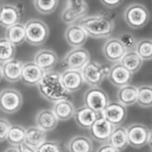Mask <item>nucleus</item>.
Instances as JSON below:
<instances>
[{
  "label": "nucleus",
  "mask_w": 152,
  "mask_h": 152,
  "mask_svg": "<svg viewBox=\"0 0 152 152\" xmlns=\"http://www.w3.org/2000/svg\"><path fill=\"white\" fill-rule=\"evenodd\" d=\"M23 63L15 58L2 64L3 78L9 83H17L21 81Z\"/></svg>",
  "instance_id": "nucleus-21"
},
{
  "label": "nucleus",
  "mask_w": 152,
  "mask_h": 152,
  "mask_svg": "<svg viewBox=\"0 0 152 152\" xmlns=\"http://www.w3.org/2000/svg\"><path fill=\"white\" fill-rule=\"evenodd\" d=\"M19 148H20V152H36V149L27 146L26 144H23Z\"/></svg>",
  "instance_id": "nucleus-40"
},
{
  "label": "nucleus",
  "mask_w": 152,
  "mask_h": 152,
  "mask_svg": "<svg viewBox=\"0 0 152 152\" xmlns=\"http://www.w3.org/2000/svg\"><path fill=\"white\" fill-rule=\"evenodd\" d=\"M90 61L91 54L87 49L83 48H74L64 56L62 65L64 66L65 69L82 71Z\"/></svg>",
  "instance_id": "nucleus-9"
},
{
  "label": "nucleus",
  "mask_w": 152,
  "mask_h": 152,
  "mask_svg": "<svg viewBox=\"0 0 152 152\" xmlns=\"http://www.w3.org/2000/svg\"><path fill=\"white\" fill-rule=\"evenodd\" d=\"M25 133L26 129L23 126L18 124L11 125L7 140L13 147H20L21 145L24 144Z\"/></svg>",
  "instance_id": "nucleus-30"
},
{
  "label": "nucleus",
  "mask_w": 152,
  "mask_h": 152,
  "mask_svg": "<svg viewBox=\"0 0 152 152\" xmlns=\"http://www.w3.org/2000/svg\"><path fill=\"white\" fill-rule=\"evenodd\" d=\"M148 144L149 148H150L151 150H152V130L150 131V134H149V138H148Z\"/></svg>",
  "instance_id": "nucleus-42"
},
{
  "label": "nucleus",
  "mask_w": 152,
  "mask_h": 152,
  "mask_svg": "<svg viewBox=\"0 0 152 152\" xmlns=\"http://www.w3.org/2000/svg\"><path fill=\"white\" fill-rule=\"evenodd\" d=\"M6 39L13 45L20 46L25 42V27L24 24L19 23L6 30Z\"/></svg>",
  "instance_id": "nucleus-28"
},
{
  "label": "nucleus",
  "mask_w": 152,
  "mask_h": 152,
  "mask_svg": "<svg viewBox=\"0 0 152 152\" xmlns=\"http://www.w3.org/2000/svg\"><path fill=\"white\" fill-rule=\"evenodd\" d=\"M66 42L72 48H82L88 39V35L79 24H71L64 31Z\"/></svg>",
  "instance_id": "nucleus-19"
},
{
  "label": "nucleus",
  "mask_w": 152,
  "mask_h": 152,
  "mask_svg": "<svg viewBox=\"0 0 152 152\" xmlns=\"http://www.w3.org/2000/svg\"><path fill=\"white\" fill-rule=\"evenodd\" d=\"M117 39L121 41V43L124 47L126 52L135 51V48H136V45H137L138 40L136 39V38L132 33H129V32L121 33L117 37Z\"/></svg>",
  "instance_id": "nucleus-35"
},
{
  "label": "nucleus",
  "mask_w": 152,
  "mask_h": 152,
  "mask_svg": "<svg viewBox=\"0 0 152 152\" xmlns=\"http://www.w3.org/2000/svg\"><path fill=\"white\" fill-rule=\"evenodd\" d=\"M37 88L41 98L52 103L67 99L70 94L62 84L60 73L53 70L44 72Z\"/></svg>",
  "instance_id": "nucleus-1"
},
{
  "label": "nucleus",
  "mask_w": 152,
  "mask_h": 152,
  "mask_svg": "<svg viewBox=\"0 0 152 152\" xmlns=\"http://www.w3.org/2000/svg\"><path fill=\"white\" fill-rule=\"evenodd\" d=\"M47 140V132L38 126H31L26 129L24 144L36 149Z\"/></svg>",
  "instance_id": "nucleus-26"
},
{
  "label": "nucleus",
  "mask_w": 152,
  "mask_h": 152,
  "mask_svg": "<svg viewBox=\"0 0 152 152\" xmlns=\"http://www.w3.org/2000/svg\"><path fill=\"white\" fill-rule=\"evenodd\" d=\"M44 72L34 62L23 63L21 81L27 86H37Z\"/></svg>",
  "instance_id": "nucleus-17"
},
{
  "label": "nucleus",
  "mask_w": 152,
  "mask_h": 152,
  "mask_svg": "<svg viewBox=\"0 0 152 152\" xmlns=\"http://www.w3.org/2000/svg\"><path fill=\"white\" fill-rule=\"evenodd\" d=\"M107 78L114 86L121 88L131 83L132 80V73L119 62L110 66Z\"/></svg>",
  "instance_id": "nucleus-14"
},
{
  "label": "nucleus",
  "mask_w": 152,
  "mask_h": 152,
  "mask_svg": "<svg viewBox=\"0 0 152 152\" xmlns=\"http://www.w3.org/2000/svg\"><path fill=\"white\" fill-rule=\"evenodd\" d=\"M96 152H120L118 149H116L115 147H113L110 143L105 142L102 143L97 149Z\"/></svg>",
  "instance_id": "nucleus-39"
},
{
  "label": "nucleus",
  "mask_w": 152,
  "mask_h": 152,
  "mask_svg": "<svg viewBox=\"0 0 152 152\" xmlns=\"http://www.w3.org/2000/svg\"><path fill=\"white\" fill-rule=\"evenodd\" d=\"M100 115H101L98 114L90 107L83 106L77 109H75L73 119L79 127L83 129H90Z\"/></svg>",
  "instance_id": "nucleus-20"
},
{
  "label": "nucleus",
  "mask_w": 152,
  "mask_h": 152,
  "mask_svg": "<svg viewBox=\"0 0 152 152\" xmlns=\"http://www.w3.org/2000/svg\"><path fill=\"white\" fill-rule=\"evenodd\" d=\"M136 53L143 61H148L152 59V39H142L137 42Z\"/></svg>",
  "instance_id": "nucleus-33"
},
{
  "label": "nucleus",
  "mask_w": 152,
  "mask_h": 152,
  "mask_svg": "<svg viewBox=\"0 0 152 152\" xmlns=\"http://www.w3.org/2000/svg\"><path fill=\"white\" fill-rule=\"evenodd\" d=\"M23 17V8L18 5L3 4L0 6V26L6 29L19 23Z\"/></svg>",
  "instance_id": "nucleus-11"
},
{
  "label": "nucleus",
  "mask_w": 152,
  "mask_h": 152,
  "mask_svg": "<svg viewBox=\"0 0 152 152\" xmlns=\"http://www.w3.org/2000/svg\"><path fill=\"white\" fill-rule=\"evenodd\" d=\"M16 47L6 38H0V64H5L15 58Z\"/></svg>",
  "instance_id": "nucleus-31"
},
{
  "label": "nucleus",
  "mask_w": 152,
  "mask_h": 152,
  "mask_svg": "<svg viewBox=\"0 0 152 152\" xmlns=\"http://www.w3.org/2000/svg\"><path fill=\"white\" fill-rule=\"evenodd\" d=\"M117 101L124 107H131L137 103L138 87L131 83L119 88L117 91Z\"/></svg>",
  "instance_id": "nucleus-25"
},
{
  "label": "nucleus",
  "mask_w": 152,
  "mask_h": 152,
  "mask_svg": "<svg viewBox=\"0 0 152 152\" xmlns=\"http://www.w3.org/2000/svg\"><path fill=\"white\" fill-rule=\"evenodd\" d=\"M83 102L84 106L101 115L110 101L107 93L103 89L99 87H91L84 93Z\"/></svg>",
  "instance_id": "nucleus-8"
},
{
  "label": "nucleus",
  "mask_w": 152,
  "mask_h": 152,
  "mask_svg": "<svg viewBox=\"0 0 152 152\" xmlns=\"http://www.w3.org/2000/svg\"><path fill=\"white\" fill-rule=\"evenodd\" d=\"M139 107L148 108L152 107V86L148 84L138 87L137 103Z\"/></svg>",
  "instance_id": "nucleus-32"
},
{
  "label": "nucleus",
  "mask_w": 152,
  "mask_h": 152,
  "mask_svg": "<svg viewBox=\"0 0 152 152\" xmlns=\"http://www.w3.org/2000/svg\"><path fill=\"white\" fill-rule=\"evenodd\" d=\"M150 18L148 8L139 3H133L126 7L124 12V19L132 29H141L147 25Z\"/></svg>",
  "instance_id": "nucleus-4"
},
{
  "label": "nucleus",
  "mask_w": 152,
  "mask_h": 152,
  "mask_svg": "<svg viewBox=\"0 0 152 152\" xmlns=\"http://www.w3.org/2000/svg\"><path fill=\"white\" fill-rule=\"evenodd\" d=\"M4 152H20V148L19 147H10L7 148Z\"/></svg>",
  "instance_id": "nucleus-41"
},
{
  "label": "nucleus",
  "mask_w": 152,
  "mask_h": 152,
  "mask_svg": "<svg viewBox=\"0 0 152 152\" xmlns=\"http://www.w3.org/2000/svg\"><path fill=\"white\" fill-rule=\"evenodd\" d=\"M59 58L57 54L51 49H40L34 56V63L44 72L53 70L58 64Z\"/></svg>",
  "instance_id": "nucleus-18"
},
{
  "label": "nucleus",
  "mask_w": 152,
  "mask_h": 152,
  "mask_svg": "<svg viewBox=\"0 0 152 152\" xmlns=\"http://www.w3.org/2000/svg\"><path fill=\"white\" fill-rule=\"evenodd\" d=\"M100 3L109 9H114L121 6L124 2V0H99Z\"/></svg>",
  "instance_id": "nucleus-38"
},
{
  "label": "nucleus",
  "mask_w": 152,
  "mask_h": 152,
  "mask_svg": "<svg viewBox=\"0 0 152 152\" xmlns=\"http://www.w3.org/2000/svg\"><path fill=\"white\" fill-rule=\"evenodd\" d=\"M59 0H33L35 9L42 15H50L56 11Z\"/></svg>",
  "instance_id": "nucleus-34"
},
{
  "label": "nucleus",
  "mask_w": 152,
  "mask_h": 152,
  "mask_svg": "<svg viewBox=\"0 0 152 152\" xmlns=\"http://www.w3.org/2000/svg\"><path fill=\"white\" fill-rule=\"evenodd\" d=\"M79 25L93 39L110 38L115 31V21L105 15L85 16L79 21Z\"/></svg>",
  "instance_id": "nucleus-2"
},
{
  "label": "nucleus",
  "mask_w": 152,
  "mask_h": 152,
  "mask_svg": "<svg viewBox=\"0 0 152 152\" xmlns=\"http://www.w3.org/2000/svg\"><path fill=\"white\" fill-rule=\"evenodd\" d=\"M25 40L30 45L39 47L46 43L49 36L48 26L41 20L31 19L25 24Z\"/></svg>",
  "instance_id": "nucleus-3"
},
{
  "label": "nucleus",
  "mask_w": 152,
  "mask_h": 152,
  "mask_svg": "<svg viewBox=\"0 0 152 152\" xmlns=\"http://www.w3.org/2000/svg\"><path fill=\"white\" fill-rule=\"evenodd\" d=\"M110 66L97 61H90L81 71L84 83L91 87H99L107 77Z\"/></svg>",
  "instance_id": "nucleus-5"
},
{
  "label": "nucleus",
  "mask_w": 152,
  "mask_h": 152,
  "mask_svg": "<svg viewBox=\"0 0 152 152\" xmlns=\"http://www.w3.org/2000/svg\"><path fill=\"white\" fill-rule=\"evenodd\" d=\"M128 144L135 148H140L146 146L148 142L150 130L143 124H132L127 128Z\"/></svg>",
  "instance_id": "nucleus-10"
},
{
  "label": "nucleus",
  "mask_w": 152,
  "mask_h": 152,
  "mask_svg": "<svg viewBox=\"0 0 152 152\" xmlns=\"http://www.w3.org/2000/svg\"><path fill=\"white\" fill-rule=\"evenodd\" d=\"M108 143H110L119 151L124 150L129 146L126 128L122 125L115 126L108 140Z\"/></svg>",
  "instance_id": "nucleus-27"
},
{
  "label": "nucleus",
  "mask_w": 152,
  "mask_h": 152,
  "mask_svg": "<svg viewBox=\"0 0 152 152\" xmlns=\"http://www.w3.org/2000/svg\"><path fill=\"white\" fill-rule=\"evenodd\" d=\"M102 52L106 59L111 63H119L126 50L117 38H109L104 44Z\"/></svg>",
  "instance_id": "nucleus-16"
},
{
  "label": "nucleus",
  "mask_w": 152,
  "mask_h": 152,
  "mask_svg": "<svg viewBox=\"0 0 152 152\" xmlns=\"http://www.w3.org/2000/svg\"><path fill=\"white\" fill-rule=\"evenodd\" d=\"M36 152H63V149L59 141L46 140L36 148Z\"/></svg>",
  "instance_id": "nucleus-36"
},
{
  "label": "nucleus",
  "mask_w": 152,
  "mask_h": 152,
  "mask_svg": "<svg viewBox=\"0 0 152 152\" xmlns=\"http://www.w3.org/2000/svg\"><path fill=\"white\" fill-rule=\"evenodd\" d=\"M60 78L64 88L69 93L80 91L84 83L82 72L79 70L64 69V72L60 73Z\"/></svg>",
  "instance_id": "nucleus-13"
},
{
  "label": "nucleus",
  "mask_w": 152,
  "mask_h": 152,
  "mask_svg": "<svg viewBox=\"0 0 152 152\" xmlns=\"http://www.w3.org/2000/svg\"><path fill=\"white\" fill-rule=\"evenodd\" d=\"M69 152H92L93 142L91 138L84 135H76L67 142Z\"/></svg>",
  "instance_id": "nucleus-24"
},
{
  "label": "nucleus",
  "mask_w": 152,
  "mask_h": 152,
  "mask_svg": "<svg viewBox=\"0 0 152 152\" xmlns=\"http://www.w3.org/2000/svg\"><path fill=\"white\" fill-rule=\"evenodd\" d=\"M2 79H3V74H2V67H1V65H0V82L2 81Z\"/></svg>",
  "instance_id": "nucleus-43"
},
{
  "label": "nucleus",
  "mask_w": 152,
  "mask_h": 152,
  "mask_svg": "<svg viewBox=\"0 0 152 152\" xmlns=\"http://www.w3.org/2000/svg\"><path fill=\"white\" fill-rule=\"evenodd\" d=\"M11 124L5 118H0V142L7 140L9 130L11 128Z\"/></svg>",
  "instance_id": "nucleus-37"
},
{
  "label": "nucleus",
  "mask_w": 152,
  "mask_h": 152,
  "mask_svg": "<svg viewBox=\"0 0 152 152\" xmlns=\"http://www.w3.org/2000/svg\"><path fill=\"white\" fill-rule=\"evenodd\" d=\"M23 103V95L14 88H7L0 91V110L6 114L18 112Z\"/></svg>",
  "instance_id": "nucleus-7"
},
{
  "label": "nucleus",
  "mask_w": 152,
  "mask_h": 152,
  "mask_svg": "<svg viewBox=\"0 0 152 152\" xmlns=\"http://www.w3.org/2000/svg\"><path fill=\"white\" fill-rule=\"evenodd\" d=\"M114 128V125H112L102 115H100L89 130L91 136L93 140L98 142L105 143L108 142V140L112 134Z\"/></svg>",
  "instance_id": "nucleus-15"
},
{
  "label": "nucleus",
  "mask_w": 152,
  "mask_h": 152,
  "mask_svg": "<svg viewBox=\"0 0 152 152\" xmlns=\"http://www.w3.org/2000/svg\"><path fill=\"white\" fill-rule=\"evenodd\" d=\"M35 123L36 126L48 132L55 130L57 126L58 120L52 110L42 109L37 113L35 116Z\"/></svg>",
  "instance_id": "nucleus-22"
},
{
  "label": "nucleus",
  "mask_w": 152,
  "mask_h": 152,
  "mask_svg": "<svg viewBox=\"0 0 152 152\" xmlns=\"http://www.w3.org/2000/svg\"><path fill=\"white\" fill-rule=\"evenodd\" d=\"M101 115L115 127L120 126L126 119L127 109L126 107L118 101H110L102 112Z\"/></svg>",
  "instance_id": "nucleus-12"
},
{
  "label": "nucleus",
  "mask_w": 152,
  "mask_h": 152,
  "mask_svg": "<svg viewBox=\"0 0 152 152\" xmlns=\"http://www.w3.org/2000/svg\"><path fill=\"white\" fill-rule=\"evenodd\" d=\"M52 111L56 116L58 121H68L73 117L75 112V107L73 103L67 99H62L54 103Z\"/></svg>",
  "instance_id": "nucleus-23"
},
{
  "label": "nucleus",
  "mask_w": 152,
  "mask_h": 152,
  "mask_svg": "<svg viewBox=\"0 0 152 152\" xmlns=\"http://www.w3.org/2000/svg\"><path fill=\"white\" fill-rule=\"evenodd\" d=\"M120 63L132 74L139 72L143 65V60L136 53V51L126 52L121 59Z\"/></svg>",
  "instance_id": "nucleus-29"
},
{
  "label": "nucleus",
  "mask_w": 152,
  "mask_h": 152,
  "mask_svg": "<svg viewBox=\"0 0 152 152\" xmlns=\"http://www.w3.org/2000/svg\"><path fill=\"white\" fill-rule=\"evenodd\" d=\"M88 11L89 6L86 0H67L61 14V19L66 24H74L84 18Z\"/></svg>",
  "instance_id": "nucleus-6"
}]
</instances>
